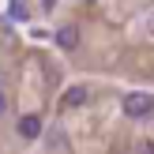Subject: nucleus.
<instances>
[{
  "mask_svg": "<svg viewBox=\"0 0 154 154\" xmlns=\"http://www.w3.org/2000/svg\"><path fill=\"white\" fill-rule=\"evenodd\" d=\"M124 117L128 120H147V117H154V94H147V90H135V94H128L124 98Z\"/></svg>",
  "mask_w": 154,
  "mask_h": 154,
  "instance_id": "nucleus-1",
  "label": "nucleus"
},
{
  "mask_svg": "<svg viewBox=\"0 0 154 154\" xmlns=\"http://www.w3.org/2000/svg\"><path fill=\"white\" fill-rule=\"evenodd\" d=\"M79 26H72V23H68V26H60L57 30V34H53V45H57V49L60 53H75V49H79Z\"/></svg>",
  "mask_w": 154,
  "mask_h": 154,
  "instance_id": "nucleus-2",
  "label": "nucleus"
},
{
  "mask_svg": "<svg viewBox=\"0 0 154 154\" xmlns=\"http://www.w3.org/2000/svg\"><path fill=\"white\" fill-rule=\"evenodd\" d=\"M15 128H19L23 139H42V135H45V124H42V117H38V113H23Z\"/></svg>",
  "mask_w": 154,
  "mask_h": 154,
  "instance_id": "nucleus-3",
  "label": "nucleus"
},
{
  "mask_svg": "<svg viewBox=\"0 0 154 154\" xmlns=\"http://www.w3.org/2000/svg\"><path fill=\"white\" fill-rule=\"evenodd\" d=\"M87 87H68L64 94H60V109H79V105H87Z\"/></svg>",
  "mask_w": 154,
  "mask_h": 154,
  "instance_id": "nucleus-4",
  "label": "nucleus"
},
{
  "mask_svg": "<svg viewBox=\"0 0 154 154\" xmlns=\"http://www.w3.org/2000/svg\"><path fill=\"white\" fill-rule=\"evenodd\" d=\"M45 147H49V150H72V143L64 139L60 128H53V132H45Z\"/></svg>",
  "mask_w": 154,
  "mask_h": 154,
  "instance_id": "nucleus-5",
  "label": "nucleus"
},
{
  "mask_svg": "<svg viewBox=\"0 0 154 154\" xmlns=\"http://www.w3.org/2000/svg\"><path fill=\"white\" fill-rule=\"evenodd\" d=\"M8 11H11V19H15V23H26V15H30L23 0H11V4H8Z\"/></svg>",
  "mask_w": 154,
  "mask_h": 154,
  "instance_id": "nucleus-6",
  "label": "nucleus"
},
{
  "mask_svg": "<svg viewBox=\"0 0 154 154\" xmlns=\"http://www.w3.org/2000/svg\"><path fill=\"white\" fill-rule=\"evenodd\" d=\"M8 113V94H4V87H0V117Z\"/></svg>",
  "mask_w": 154,
  "mask_h": 154,
  "instance_id": "nucleus-7",
  "label": "nucleus"
},
{
  "mask_svg": "<svg viewBox=\"0 0 154 154\" xmlns=\"http://www.w3.org/2000/svg\"><path fill=\"white\" fill-rule=\"evenodd\" d=\"M147 30H150V34H154V11H150V19H147Z\"/></svg>",
  "mask_w": 154,
  "mask_h": 154,
  "instance_id": "nucleus-8",
  "label": "nucleus"
}]
</instances>
